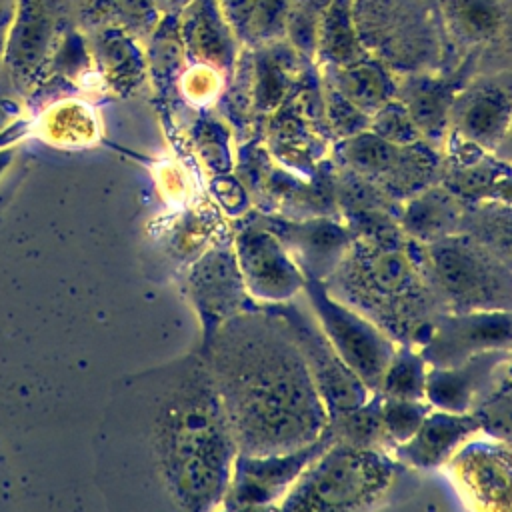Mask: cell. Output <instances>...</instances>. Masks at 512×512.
Returning <instances> with one entry per match:
<instances>
[{
  "label": "cell",
  "mask_w": 512,
  "mask_h": 512,
  "mask_svg": "<svg viewBox=\"0 0 512 512\" xmlns=\"http://www.w3.org/2000/svg\"><path fill=\"white\" fill-rule=\"evenodd\" d=\"M204 360L242 454L290 452L312 444L328 414L304 356L276 312L254 306L222 322Z\"/></svg>",
  "instance_id": "1"
},
{
  "label": "cell",
  "mask_w": 512,
  "mask_h": 512,
  "mask_svg": "<svg viewBox=\"0 0 512 512\" xmlns=\"http://www.w3.org/2000/svg\"><path fill=\"white\" fill-rule=\"evenodd\" d=\"M152 446L158 476L178 506L206 510L222 504L238 448L204 356L158 398Z\"/></svg>",
  "instance_id": "2"
},
{
  "label": "cell",
  "mask_w": 512,
  "mask_h": 512,
  "mask_svg": "<svg viewBox=\"0 0 512 512\" xmlns=\"http://www.w3.org/2000/svg\"><path fill=\"white\" fill-rule=\"evenodd\" d=\"M326 292L374 322L398 346L420 348L442 312L426 286L410 238H354L334 272L322 282Z\"/></svg>",
  "instance_id": "3"
},
{
  "label": "cell",
  "mask_w": 512,
  "mask_h": 512,
  "mask_svg": "<svg viewBox=\"0 0 512 512\" xmlns=\"http://www.w3.org/2000/svg\"><path fill=\"white\" fill-rule=\"evenodd\" d=\"M414 262L442 312L512 310V268L464 232L422 244L410 238Z\"/></svg>",
  "instance_id": "4"
},
{
  "label": "cell",
  "mask_w": 512,
  "mask_h": 512,
  "mask_svg": "<svg viewBox=\"0 0 512 512\" xmlns=\"http://www.w3.org/2000/svg\"><path fill=\"white\" fill-rule=\"evenodd\" d=\"M400 462L386 450L332 442L294 482L282 510H364L392 488Z\"/></svg>",
  "instance_id": "5"
},
{
  "label": "cell",
  "mask_w": 512,
  "mask_h": 512,
  "mask_svg": "<svg viewBox=\"0 0 512 512\" xmlns=\"http://www.w3.org/2000/svg\"><path fill=\"white\" fill-rule=\"evenodd\" d=\"M330 160L400 204L440 182L442 176L440 148L426 140L392 144L372 130L340 138L330 150Z\"/></svg>",
  "instance_id": "6"
},
{
  "label": "cell",
  "mask_w": 512,
  "mask_h": 512,
  "mask_svg": "<svg viewBox=\"0 0 512 512\" xmlns=\"http://www.w3.org/2000/svg\"><path fill=\"white\" fill-rule=\"evenodd\" d=\"M302 296L338 356L370 392H378L398 344L360 312L332 298L320 280H306Z\"/></svg>",
  "instance_id": "7"
},
{
  "label": "cell",
  "mask_w": 512,
  "mask_h": 512,
  "mask_svg": "<svg viewBox=\"0 0 512 512\" xmlns=\"http://www.w3.org/2000/svg\"><path fill=\"white\" fill-rule=\"evenodd\" d=\"M298 298L300 296H296L290 302L272 304L264 308L282 316L288 328L292 330V336L304 356L316 390L324 402L328 418L364 404L374 392L366 388V384L346 366V362L332 348L326 334L318 326L312 310L308 308L304 296V304H298Z\"/></svg>",
  "instance_id": "8"
},
{
  "label": "cell",
  "mask_w": 512,
  "mask_h": 512,
  "mask_svg": "<svg viewBox=\"0 0 512 512\" xmlns=\"http://www.w3.org/2000/svg\"><path fill=\"white\" fill-rule=\"evenodd\" d=\"M234 254L248 296L256 306L290 302L302 294L306 276L278 236L248 214L234 236Z\"/></svg>",
  "instance_id": "9"
},
{
  "label": "cell",
  "mask_w": 512,
  "mask_h": 512,
  "mask_svg": "<svg viewBox=\"0 0 512 512\" xmlns=\"http://www.w3.org/2000/svg\"><path fill=\"white\" fill-rule=\"evenodd\" d=\"M332 442V434L324 428L312 444L298 450L272 454L238 452L222 506L240 510L280 504L308 464Z\"/></svg>",
  "instance_id": "10"
},
{
  "label": "cell",
  "mask_w": 512,
  "mask_h": 512,
  "mask_svg": "<svg viewBox=\"0 0 512 512\" xmlns=\"http://www.w3.org/2000/svg\"><path fill=\"white\" fill-rule=\"evenodd\" d=\"M512 310L440 312L418 348L428 368H448L488 350L510 348Z\"/></svg>",
  "instance_id": "11"
},
{
  "label": "cell",
  "mask_w": 512,
  "mask_h": 512,
  "mask_svg": "<svg viewBox=\"0 0 512 512\" xmlns=\"http://www.w3.org/2000/svg\"><path fill=\"white\" fill-rule=\"evenodd\" d=\"M254 214L278 236L306 280L324 282L340 264L354 240V234L340 216L286 218L260 210Z\"/></svg>",
  "instance_id": "12"
},
{
  "label": "cell",
  "mask_w": 512,
  "mask_h": 512,
  "mask_svg": "<svg viewBox=\"0 0 512 512\" xmlns=\"http://www.w3.org/2000/svg\"><path fill=\"white\" fill-rule=\"evenodd\" d=\"M508 364L510 352L500 348L476 354L448 368H428L426 402L446 412H472L494 388Z\"/></svg>",
  "instance_id": "13"
},
{
  "label": "cell",
  "mask_w": 512,
  "mask_h": 512,
  "mask_svg": "<svg viewBox=\"0 0 512 512\" xmlns=\"http://www.w3.org/2000/svg\"><path fill=\"white\" fill-rule=\"evenodd\" d=\"M54 0H14L2 62L14 82L28 84L50 58L56 40Z\"/></svg>",
  "instance_id": "14"
},
{
  "label": "cell",
  "mask_w": 512,
  "mask_h": 512,
  "mask_svg": "<svg viewBox=\"0 0 512 512\" xmlns=\"http://www.w3.org/2000/svg\"><path fill=\"white\" fill-rule=\"evenodd\" d=\"M474 438L448 460L454 478L474 502L486 508H512V448L492 438Z\"/></svg>",
  "instance_id": "15"
},
{
  "label": "cell",
  "mask_w": 512,
  "mask_h": 512,
  "mask_svg": "<svg viewBox=\"0 0 512 512\" xmlns=\"http://www.w3.org/2000/svg\"><path fill=\"white\" fill-rule=\"evenodd\" d=\"M192 290L206 322V338L234 314L254 308L232 246L210 250L194 268Z\"/></svg>",
  "instance_id": "16"
},
{
  "label": "cell",
  "mask_w": 512,
  "mask_h": 512,
  "mask_svg": "<svg viewBox=\"0 0 512 512\" xmlns=\"http://www.w3.org/2000/svg\"><path fill=\"white\" fill-rule=\"evenodd\" d=\"M512 126V94L498 82H482L454 98L448 132L494 152Z\"/></svg>",
  "instance_id": "17"
},
{
  "label": "cell",
  "mask_w": 512,
  "mask_h": 512,
  "mask_svg": "<svg viewBox=\"0 0 512 512\" xmlns=\"http://www.w3.org/2000/svg\"><path fill=\"white\" fill-rule=\"evenodd\" d=\"M480 434L472 412L458 414L432 408L420 428L402 444L392 448V456L408 468L428 470L446 464L462 444Z\"/></svg>",
  "instance_id": "18"
},
{
  "label": "cell",
  "mask_w": 512,
  "mask_h": 512,
  "mask_svg": "<svg viewBox=\"0 0 512 512\" xmlns=\"http://www.w3.org/2000/svg\"><path fill=\"white\" fill-rule=\"evenodd\" d=\"M182 46L198 64L226 70L236 56V36L226 22L218 0H192L180 22Z\"/></svg>",
  "instance_id": "19"
},
{
  "label": "cell",
  "mask_w": 512,
  "mask_h": 512,
  "mask_svg": "<svg viewBox=\"0 0 512 512\" xmlns=\"http://www.w3.org/2000/svg\"><path fill=\"white\" fill-rule=\"evenodd\" d=\"M464 208L466 200L436 182L402 204L398 222L408 238L428 244L460 232Z\"/></svg>",
  "instance_id": "20"
},
{
  "label": "cell",
  "mask_w": 512,
  "mask_h": 512,
  "mask_svg": "<svg viewBox=\"0 0 512 512\" xmlns=\"http://www.w3.org/2000/svg\"><path fill=\"white\" fill-rule=\"evenodd\" d=\"M328 74V84L368 116L398 94V86L388 68L366 56L342 66H328Z\"/></svg>",
  "instance_id": "21"
},
{
  "label": "cell",
  "mask_w": 512,
  "mask_h": 512,
  "mask_svg": "<svg viewBox=\"0 0 512 512\" xmlns=\"http://www.w3.org/2000/svg\"><path fill=\"white\" fill-rule=\"evenodd\" d=\"M402 104L408 108L412 120L416 122L422 138L442 148L446 134H448V120L450 108L454 102L452 90L440 82L430 78H418L408 82L404 88H398Z\"/></svg>",
  "instance_id": "22"
},
{
  "label": "cell",
  "mask_w": 512,
  "mask_h": 512,
  "mask_svg": "<svg viewBox=\"0 0 512 512\" xmlns=\"http://www.w3.org/2000/svg\"><path fill=\"white\" fill-rule=\"evenodd\" d=\"M460 232L478 240L512 268V202L492 198L466 202Z\"/></svg>",
  "instance_id": "23"
},
{
  "label": "cell",
  "mask_w": 512,
  "mask_h": 512,
  "mask_svg": "<svg viewBox=\"0 0 512 512\" xmlns=\"http://www.w3.org/2000/svg\"><path fill=\"white\" fill-rule=\"evenodd\" d=\"M326 66H342L362 58V40L350 0H330L316 26V46Z\"/></svg>",
  "instance_id": "24"
},
{
  "label": "cell",
  "mask_w": 512,
  "mask_h": 512,
  "mask_svg": "<svg viewBox=\"0 0 512 512\" xmlns=\"http://www.w3.org/2000/svg\"><path fill=\"white\" fill-rule=\"evenodd\" d=\"M326 430L332 434L334 442H342L354 448L390 452L382 428L378 392H374L364 404L330 416L326 422Z\"/></svg>",
  "instance_id": "25"
},
{
  "label": "cell",
  "mask_w": 512,
  "mask_h": 512,
  "mask_svg": "<svg viewBox=\"0 0 512 512\" xmlns=\"http://www.w3.org/2000/svg\"><path fill=\"white\" fill-rule=\"evenodd\" d=\"M218 4L236 38H272L286 20V0H218Z\"/></svg>",
  "instance_id": "26"
},
{
  "label": "cell",
  "mask_w": 512,
  "mask_h": 512,
  "mask_svg": "<svg viewBox=\"0 0 512 512\" xmlns=\"http://www.w3.org/2000/svg\"><path fill=\"white\" fill-rule=\"evenodd\" d=\"M426 376L428 364L420 350L414 346H398L384 370L378 392L388 398L426 400Z\"/></svg>",
  "instance_id": "27"
},
{
  "label": "cell",
  "mask_w": 512,
  "mask_h": 512,
  "mask_svg": "<svg viewBox=\"0 0 512 512\" xmlns=\"http://www.w3.org/2000/svg\"><path fill=\"white\" fill-rule=\"evenodd\" d=\"M94 52L110 82H118V78H122L124 84L132 82L134 76H138L142 70L140 52L130 32L122 26L106 24L104 28H100L96 32Z\"/></svg>",
  "instance_id": "28"
},
{
  "label": "cell",
  "mask_w": 512,
  "mask_h": 512,
  "mask_svg": "<svg viewBox=\"0 0 512 512\" xmlns=\"http://www.w3.org/2000/svg\"><path fill=\"white\" fill-rule=\"evenodd\" d=\"M472 414L478 420L480 434L512 448V360Z\"/></svg>",
  "instance_id": "29"
},
{
  "label": "cell",
  "mask_w": 512,
  "mask_h": 512,
  "mask_svg": "<svg viewBox=\"0 0 512 512\" xmlns=\"http://www.w3.org/2000/svg\"><path fill=\"white\" fill-rule=\"evenodd\" d=\"M290 86L288 62L276 54H262L254 60L252 100L260 114H272L284 100Z\"/></svg>",
  "instance_id": "30"
},
{
  "label": "cell",
  "mask_w": 512,
  "mask_h": 512,
  "mask_svg": "<svg viewBox=\"0 0 512 512\" xmlns=\"http://www.w3.org/2000/svg\"><path fill=\"white\" fill-rule=\"evenodd\" d=\"M452 14L460 34L472 42L492 40L504 26L498 0H454Z\"/></svg>",
  "instance_id": "31"
},
{
  "label": "cell",
  "mask_w": 512,
  "mask_h": 512,
  "mask_svg": "<svg viewBox=\"0 0 512 512\" xmlns=\"http://www.w3.org/2000/svg\"><path fill=\"white\" fill-rule=\"evenodd\" d=\"M380 394V392H378ZM432 406L426 400L388 398L380 394V418L386 442L392 448L406 442L422 424Z\"/></svg>",
  "instance_id": "32"
},
{
  "label": "cell",
  "mask_w": 512,
  "mask_h": 512,
  "mask_svg": "<svg viewBox=\"0 0 512 512\" xmlns=\"http://www.w3.org/2000/svg\"><path fill=\"white\" fill-rule=\"evenodd\" d=\"M368 130H372L374 134H378L380 138L392 144H414L424 140L408 108L398 98H392L378 112L370 116Z\"/></svg>",
  "instance_id": "33"
},
{
  "label": "cell",
  "mask_w": 512,
  "mask_h": 512,
  "mask_svg": "<svg viewBox=\"0 0 512 512\" xmlns=\"http://www.w3.org/2000/svg\"><path fill=\"white\" fill-rule=\"evenodd\" d=\"M326 122L332 134L338 136V140L370 128V116L356 108L330 84L326 88Z\"/></svg>",
  "instance_id": "34"
},
{
  "label": "cell",
  "mask_w": 512,
  "mask_h": 512,
  "mask_svg": "<svg viewBox=\"0 0 512 512\" xmlns=\"http://www.w3.org/2000/svg\"><path fill=\"white\" fill-rule=\"evenodd\" d=\"M102 8L112 12L116 26L124 30H150L160 22L156 0H104Z\"/></svg>",
  "instance_id": "35"
},
{
  "label": "cell",
  "mask_w": 512,
  "mask_h": 512,
  "mask_svg": "<svg viewBox=\"0 0 512 512\" xmlns=\"http://www.w3.org/2000/svg\"><path fill=\"white\" fill-rule=\"evenodd\" d=\"M218 70H214L212 66H206V64H194L182 78V86H184V92L188 94V98L192 100H198V102H204V100H210L216 90H218Z\"/></svg>",
  "instance_id": "36"
},
{
  "label": "cell",
  "mask_w": 512,
  "mask_h": 512,
  "mask_svg": "<svg viewBox=\"0 0 512 512\" xmlns=\"http://www.w3.org/2000/svg\"><path fill=\"white\" fill-rule=\"evenodd\" d=\"M12 6H14V0L0 2V60L4 56V42H6V30L10 24V16H12Z\"/></svg>",
  "instance_id": "37"
},
{
  "label": "cell",
  "mask_w": 512,
  "mask_h": 512,
  "mask_svg": "<svg viewBox=\"0 0 512 512\" xmlns=\"http://www.w3.org/2000/svg\"><path fill=\"white\" fill-rule=\"evenodd\" d=\"M492 154L498 156L502 162H506V164L512 166V126H510V130H508V134L504 136V140L500 142V146H498Z\"/></svg>",
  "instance_id": "38"
},
{
  "label": "cell",
  "mask_w": 512,
  "mask_h": 512,
  "mask_svg": "<svg viewBox=\"0 0 512 512\" xmlns=\"http://www.w3.org/2000/svg\"><path fill=\"white\" fill-rule=\"evenodd\" d=\"M192 0H156L160 14L164 16H174V12L184 10Z\"/></svg>",
  "instance_id": "39"
},
{
  "label": "cell",
  "mask_w": 512,
  "mask_h": 512,
  "mask_svg": "<svg viewBox=\"0 0 512 512\" xmlns=\"http://www.w3.org/2000/svg\"><path fill=\"white\" fill-rule=\"evenodd\" d=\"M508 352H510V360H512V344H510V348H508Z\"/></svg>",
  "instance_id": "40"
}]
</instances>
